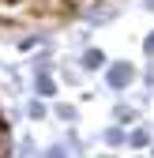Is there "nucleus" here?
<instances>
[{"instance_id": "7", "label": "nucleus", "mask_w": 154, "mask_h": 158, "mask_svg": "<svg viewBox=\"0 0 154 158\" xmlns=\"http://www.w3.org/2000/svg\"><path fill=\"white\" fill-rule=\"evenodd\" d=\"M45 72H53V49H38L30 56V75H45Z\"/></svg>"}, {"instance_id": "9", "label": "nucleus", "mask_w": 154, "mask_h": 158, "mask_svg": "<svg viewBox=\"0 0 154 158\" xmlns=\"http://www.w3.org/2000/svg\"><path fill=\"white\" fill-rule=\"evenodd\" d=\"M128 147H132V151H147V147H150V132H147V128H132V132H128Z\"/></svg>"}, {"instance_id": "4", "label": "nucleus", "mask_w": 154, "mask_h": 158, "mask_svg": "<svg viewBox=\"0 0 154 158\" xmlns=\"http://www.w3.org/2000/svg\"><path fill=\"white\" fill-rule=\"evenodd\" d=\"M30 83H34V98H42V102H45V98H56V90H60V87H56V79H53V72L30 75Z\"/></svg>"}, {"instance_id": "14", "label": "nucleus", "mask_w": 154, "mask_h": 158, "mask_svg": "<svg viewBox=\"0 0 154 158\" xmlns=\"http://www.w3.org/2000/svg\"><path fill=\"white\" fill-rule=\"evenodd\" d=\"M19 147H11V135H0V158H11Z\"/></svg>"}, {"instance_id": "19", "label": "nucleus", "mask_w": 154, "mask_h": 158, "mask_svg": "<svg viewBox=\"0 0 154 158\" xmlns=\"http://www.w3.org/2000/svg\"><path fill=\"white\" fill-rule=\"evenodd\" d=\"M94 158H113V154H94Z\"/></svg>"}, {"instance_id": "13", "label": "nucleus", "mask_w": 154, "mask_h": 158, "mask_svg": "<svg viewBox=\"0 0 154 158\" xmlns=\"http://www.w3.org/2000/svg\"><path fill=\"white\" fill-rule=\"evenodd\" d=\"M15 154H19V158H42V151H38V143H34V139H23Z\"/></svg>"}, {"instance_id": "1", "label": "nucleus", "mask_w": 154, "mask_h": 158, "mask_svg": "<svg viewBox=\"0 0 154 158\" xmlns=\"http://www.w3.org/2000/svg\"><path fill=\"white\" fill-rule=\"evenodd\" d=\"M132 83H136V64H132V60H117V64L105 68V90L124 94Z\"/></svg>"}, {"instance_id": "20", "label": "nucleus", "mask_w": 154, "mask_h": 158, "mask_svg": "<svg viewBox=\"0 0 154 158\" xmlns=\"http://www.w3.org/2000/svg\"><path fill=\"white\" fill-rule=\"evenodd\" d=\"M136 158H143V154H136Z\"/></svg>"}, {"instance_id": "10", "label": "nucleus", "mask_w": 154, "mask_h": 158, "mask_svg": "<svg viewBox=\"0 0 154 158\" xmlns=\"http://www.w3.org/2000/svg\"><path fill=\"white\" fill-rule=\"evenodd\" d=\"M15 45L23 49V53H30V49H38V45H45V34H42V30H34V34H23Z\"/></svg>"}, {"instance_id": "6", "label": "nucleus", "mask_w": 154, "mask_h": 158, "mask_svg": "<svg viewBox=\"0 0 154 158\" xmlns=\"http://www.w3.org/2000/svg\"><path fill=\"white\" fill-rule=\"evenodd\" d=\"M102 139H105V147L120 151V147H128V128H120V124H109V128L102 132Z\"/></svg>"}, {"instance_id": "3", "label": "nucleus", "mask_w": 154, "mask_h": 158, "mask_svg": "<svg viewBox=\"0 0 154 158\" xmlns=\"http://www.w3.org/2000/svg\"><path fill=\"white\" fill-rule=\"evenodd\" d=\"M79 68H83V72H105L109 60H105V53H102L98 45H87V49L79 53Z\"/></svg>"}, {"instance_id": "5", "label": "nucleus", "mask_w": 154, "mask_h": 158, "mask_svg": "<svg viewBox=\"0 0 154 158\" xmlns=\"http://www.w3.org/2000/svg\"><path fill=\"white\" fill-rule=\"evenodd\" d=\"M136 121H139V109L136 106H128V102H117V106H113V124L128 128V124H136Z\"/></svg>"}, {"instance_id": "18", "label": "nucleus", "mask_w": 154, "mask_h": 158, "mask_svg": "<svg viewBox=\"0 0 154 158\" xmlns=\"http://www.w3.org/2000/svg\"><path fill=\"white\" fill-rule=\"evenodd\" d=\"M143 8H147V11H154V0H143Z\"/></svg>"}, {"instance_id": "17", "label": "nucleus", "mask_w": 154, "mask_h": 158, "mask_svg": "<svg viewBox=\"0 0 154 158\" xmlns=\"http://www.w3.org/2000/svg\"><path fill=\"white\" fill-rule=\"evenodd\" d=\"M0 135H11V132H8V121H4V117H0Z\"/></svg>"}, {"instance_id": "16", "label": "nucleus", "mask_w": 154, "mask_h": 158, "mask_svg": "<svg viewBox=\"0 0 154 158\" xmlns=\"http://www.w3.org/2000/svg\"><path fill=\"white\" fill-rule=\"evenodd\" d=\"M143 79H147V87H154V60H147V72H143Z\"/></svg>"}, {"instance_id": "12", "label": "nucleus", "mask_w": 154, "mask_h": 158, "mask_svg": "<svg viewBox=\"0 0 154 158\" xmlns=\"http://www.w3.org/2000/svg\"><path fill=\"white\" fill-rule=\"evenodd\" d=\"M42 158H71V147L68 143H53V147L42 151Z\"/></svg>"}, {"instance_id": "8", "label": "nucleus", "mask_w": 154, "mask_h": 158, "mask_svg": "<svg viewBox=\"0 0 154 158\" xmlns=\"http://www.w3.org/2000/svg\"><path fill=\"white\" fill-rule=\"evenodd\" d=\"M45 102H42V98H30V102L23 106V117H26V121H45Z\"/></svg>"}, {"instance_id": "15", "label": "nucleus", "mask_w": 154, "mask_h": 158, "mask_svg": "<svg viewBox=\"0 0 154 158\" xmlns=\"http://www.w3.org/2000/svg\"><path fill=\"white\" fill-rule=\"evenodd\" d=\"M143 56H147V60H154V30L143 38Z\"/></svg>"}, {"instance_id": "2", "label": "nucleus", "mask_w": 154, "mask_h": 158, "mask_svg": "<svg viewBox=\"0 0 154 158\" xmlns=\"http://www.w3.org/2000/svg\"><path fill=\"white\" fill-rule=\"evenodd\" d=\"M83 15H87V27H90V30H94V27H109L113 19L120 15V4H109V0H90Z\"/></svg>"}, {"instance_id": "11", "label": "nucleus", "mask_w": 154, "mask_h": 158, "mask_svg": "<svg viewBox=\"0 0 154 158\" xmlns=\"http://www.w3.org/2000/svg\"><path fill=\"white\" fill-rule=\"evenodd\" d=\"M53 117H56L60 124H75V106H71V102H56Z\"/></svg>"}]
</instances>
